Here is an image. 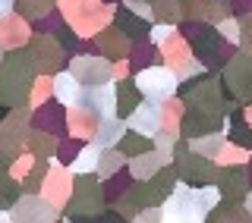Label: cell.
<instances>
[{
	"label": "cell",
	"mask_w": 252,
	"mask_h": 223,
	"mask_svg": "<svg viewBox=\"0 0 252 223\" xmlns=\"http://www.w3.org/2000/svg\"><path fill=\"white\" fill-rule=\"evenodd\" d=\"M218 44H220V38H218V31H215V28H202V31H195V38H192V47L202 54V57L215 54V51H218Z\"/></svg>",
	"instance_id": "cell-1"
},
{
	"label": "cell",
	"mask_w": 252,
	"mask_h": 223,
	"mask_svg": "<svg viewBox=\"0 0 252 223\" xmlns=\"http://www.w3.org/2000/svg\"><path fill=\"white\" fill-rule=\"evenodd\" d=\"M117 104H120V116H123V119L136 113V104H139L136 85H120V91H117Z\"/></svg>",
	"instance_id": "cell-2"
},
{
	"label": "cell",
	"mask_w": 252,
	"mask_h": 223,
	"mask_svg": "<svg viewBox=\"0 0 252 223\" xmlns=\"http://www.w3.org/2000/svg\"><path fill=\"white\" fill-rule=\"evenodd\" d=\"M117 26H120L123 31H129V35H145V31H148V22L132 19L129 10H120V13H117Z\"/></svg>",
	"instance_id": "cell-3"
},
{
	"label": "cell",
	"mask_w": 252,
	"mask_h": 223,
	"mask_svg": "<svg viewBox=\"0 0 252 223\" xmlns=\"http://www.w3.org/2000/svg\"><path fill=\"white\" fill-rule=\"evenodd\" d=\"M158 164H161V157H158V154H152V157L142 154L139 161H136V167H132V173H136L139 179H145L148 173H158Z\"/></svg>",
	"instance_id": "cell-4"
},
{
	"label": "cell",
	"mask_w": 252,
	"mask_h": 223,
	"mask_svg": "<svg viewBox=\"0 0 252 223\" xmlns=\"http://www.w3.org/2000/svg\"><path fill=\"white\" fill-rule=\"evenodd\" d=\"M101 135H104V139H98V145H110V141L123 139V126L114 123V119H104V123H101Z\"/></svg>",
	"instance_id": "cell-5"
},
{
	"label": "cell",
	"mask_w": 252,
	"mask_h": 223,
	"mask_svg": "<svg viewBox=\"0 0 252 223\" xmlns=\"http://www.w3.org/2000/svg\"><path fill=\"white\" fill-rule=\"evenodd\" d=\"M120 148L129 151V154H145V151H148V141L142 139V135H123Z\"/></svg>",
	"instance_id": "cell-6"
},
{
	"label": "cell",
	"mask_w": 252,
	"mask_h": 223,
	"mask_svg": "<svg viewBox=\"0 0 252 223\" xmlns=\"http://www.w3.org/2000/svg\"><path fill=\"white\" fill-rule=\"evenodd\" d=\"M233 141H236V145L252 148V132L246 129V126H236V129H233Z\"/></svg>",
	"instance_id": "cell-7"
},
{
	"label": "cell",
	"mask_w": 252,
	"mask_h": 223,
	"mask_svg": "<svg viewBox=\"0 0 252 223\" xmlns=\"http://www.w3.org/2000/svg\"><path fill=\"white\" fill-rule=\"evenodd\" d=\"M114 170H117V154H104V167H101V173L107 176V173H114Z\"/></svg>",
	"instance_id": "cell-8"
},
{
	"label": "cell",
	"mask_w": 252,
	"mask_h": 223,
	"mask_svg": "<svg viewBox=\"0 0 252 223\" xmlns=\"http://www.w3.org/2000/svg\"><path fill=\"white\" fill-rule=\"evenodd\" d=\"M73 223H104V220H89V217H79V214H76Z\"/></svg>",
	"instance_id": "cell-9"
},
{
	"label": "cell",
	"mask_w": 252,
	"mask_h": 223,
	"mask_svg": "<svg viewBox=\"0 0 252 223\" xmlns=\"http://www.w3.org/2000/svg\"><path fill=\"white\" fill-rule=\"evenodd\" d=\"M6 113H10V107H6V104H0V123L6 119Z\"/></svg>",
	"instance_id": "cell-10"
},
{
	"label": "cell",
	"mask_w": 252,
	"mask_h": 223,
	"mask_svg": "<svg viewBox=\"0 0 252 223\" xmlns=\"http://www.w3.org/2000/svg\"><path fill=\"white\" fill-rule=\"evenodd\" d=\"M107 223H123V220L120 217H107Z\"/></svg>",
	"instance_id": "cell-11"
}]
</instances>
